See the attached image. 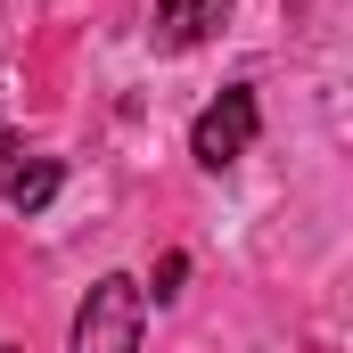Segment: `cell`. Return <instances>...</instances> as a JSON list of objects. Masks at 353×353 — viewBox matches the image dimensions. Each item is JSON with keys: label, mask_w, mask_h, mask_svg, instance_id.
Here are the masks:
<instances>
[{"label": "cell", "mask_w": 353, "mask_h": 353, "mask_svg": "<svg viewBox=\"0 0 353 353\" xmlns=\"http://www.w3.org/2000/svg\"><path fill=\"white\" fill-rule=\"evenodd\" d=\"M140 329H148V296H140V279L107 271V279H90L66 353H140Z\"/></svg>", "instance_id": "1"}, {"label": "cell", "mask_w": 353, "mask_h": 353, "mask_svg": "<svg viewBox=\"0 0 353 353\" xmlns=\"http://www.w3.org/2000/svg\"><path fill=\"white\" fill-rule=\"evenodd\" d=\"M255 132H263V107H255V90L230 83L197 123H189V157L205 165V173H222V165H239L247 148H255Z\"/></svg>", "instance_id": "2"}, {"label": "cell", "mask_w": 353, "mask_h": 353, "mask_svg": "<svg viewBox=\"0 0 353 353\" xmlns=\"http://www.w3.org/2000/svg\"><path fill=\"white\" fill-rule=\"evenodd\" d=\"M230 25V0H157V50H197Z\"/></svg>", "instance_id": "3"}, {"label": "cell", "mask_w": 353, "mask_h": 353, "mask_svg": "<svg viewBox=\"0 0 353 353\" xmlns=\"http://www.w3.org/2000/svg\"><path fill=\"white\" fill-rule=\"evenodd\" d=\"M58 189H66V165H58V157H33V165L8 173V205H17V214H41Z\"/></svg>", "instance_id": "4"}, {"label": "cell", "mask_w": 353, "mask_h": 353, "mask_svg": "<svg viewBox=\"0 0 353 353\" xmlns=\"http://www.w3.org/2000/svg\"><path fill=\"white\" fill-rule=\"evenodd\" d=\"M181 271H189V255H165V263H157V288H140V296H157V304H173V296H181Z\"/></svg>", "instance_id": "5"}, {"label": "cell", "mask_w": 353, "mask_h": 353, "mask_svg": "<svg viewBox=\"0 0 353 353\" xmlns=\"http://www.w3.org/2000/svg\"><path fill=\"white\" fill-rule=\"evenodd\" d=\"M17 165H25V140L0 123V197H8V173H17Z\"/></svg>", "instance_id": "6"}]
</instances>
